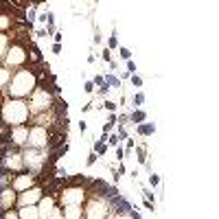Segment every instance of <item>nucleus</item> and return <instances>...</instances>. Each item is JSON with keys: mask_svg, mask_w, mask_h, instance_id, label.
I'll use <instances>...</instances> for the list:
<instances>
[{"mask_svg": "<svg viewBox=\"0 0 219 219\" xmlns=\"http://www.w3.org/2000/svg\"><path fill=\"white\" fill-rule=\"evenodd\" d=\"M64 138H66V134L50 130V132H48V136H46V145H48V149H55V147H59V145H64Z\"/></svg>", "mask_w": 219, "mask_h": 219, "instance_id": "f257e3e1", "label": "nucleus"}, {"mask_svg": "<svg viewBox=\"0 0 219 219\" xmlns=\"http://www.w3.org/2000/svg\"><path fill=\"white\" fill-rule=\"evenodd\" d=\"M66 110H68V105H66L61 99H57V101H55V112H57L59 116H66Z\"/></svg>", "mask_w": 219, "mask_h": 219, "instance_id": "f03ea898", "label": "nucleus"}, {"mask_svg": "<svg viewBox=\"0 0 219 219\" xmlns=\"http://www.w3.org/2000/svg\"><path fill=\"white\" fill-rule=\"evenodd\" d=\"M154 132H156L154 125H138V134H145V136H147V134H154Z\"/></svg>", "mask_w": 219, "mask_h": 219, "instance_id": "7ed1b4c3", "label": "nucleus"}, {"mask_svg": "<svg viewBox=\"0 0 219 219\" xmlns=\"http://www.w3.org/2000/svg\"><path fill=\"white\" fill-rule=\"evenodd\" d=\"M132 121H134V123L145 121V112H134V114H132Z\"/></svg>", "mask_w": 219, "mask_h": 219, "instance_id": "20e7f679", "label": "nucleus"}, {"mask_svg": "<svg viewBox=\"0 0 219 219\" xmlns=\"http://www.w3.org/2000/svg\"><path fill=\"white\" fill-rule=\"evenodd\" d=\"M99 86H101V88H99V92H101V94H108V90H110V86H108V83H105V79L101 81Z\"/></svg>", "mask_w": 219, "mask_h": 219, "instance_id": "39448f33", "label": "nucleus"}, {"mask_svg": "<svg viewBox=\"0 0 219 219\" xmlns=\"http://www.w3.org/2000/svg\"><path fill=\"white\" fill-rule=\"evenodd\" d=\"M143 101H145V94H134V105H140V103H143Z\"/></svg>", "mask_w": 219, "mask_h": 219, "instance_id": "423d86ee", "label": "nucleus"}, {"mask_svg": "<svg viewBox=\"0 0 219 219\" xmlns=\"http://www.w3.org/2000/svg\"><path fill=\"white\" fill-rule=\"evenodd\" d=\"M94 151H97V154H105V145L103 143H94Z\"/></svg>", "mask_w": 219, "mask_h": 219, "instance_id": "0eeeda50", "label": "nucleus"}, {"mask_svg": "<svg viewBox=\"0 0 219 219\" xmlns=\"http://www.w3.org/2000/svg\"><path fill=\"white\" fill-rule=\"evenodd\" d=\"M132 83H134L136 88H140V86H143V79H140V77H136V75H132Z\"/></svg>", "mask_w": 219, "mask_h": 219, "instance_id": "6e6552de", "label": "nucleus"}, {"mask_svg": "<svg viewBox=\"0 0 219 219\" xmlns=\"http://www.w3.org/2000/svg\"><path fill=\"white\" fill-rule=\"evenodd\" d=\"M127 72H130V75L136 72V64H134V61H127Z\"/></svg>", "mask_w": 219, "mask_h": 219, "instance_id": "1a4fd4ad", "label": "nucleus"}, {"mask_svg": "<svg viewBox=\"0 0 219 219\" xmlns=\"http://www.w3.org/2000/svg\"><path fill=\"white\" fill-rule=\"evenodd\" d=\"M105 83H108V86H119V79H116V77H108Z\"/></svg>", "mask_w": 219, "mask_h": 219, "instance_id": "9d476101", "label": "nucleus"}, {"mask_svg": "<svg viewBox=\"0 0 219 219\" xmlns=\"http://www.w3.org/2000/svg\"><path fill=\"white\" fill-rule=\"evenodd\" d=\"M97 158H99V154L94 151V154H90V158H88V164H94L97 162Z\"/></svg>", "mask_w": 219, "mask_h": 219, "instance_id": "9b49d317", "label": "nucleus"}, {"mask_svg": "<svg viewBox=\"0 0 219 219\" xmlns=\"http://www.w3.org/2000/svg\"><path fill=\"white\" fill-rule=\"evenodd\" d=\"M158 182H160V178H158V175H149V184H151V186H156Z\"/></svg>", "mask_w": 219, "mask_h": 219, "instance_id": "f8f14e48", "label": "nucleus"}, {"mask_svg": "<svg viewBox=\"0 0 219 219\" xmlns=\"http://www.w3.org/2000/svg\"><path fill=\"white\" fill-rule=\"evenodd\" d=\"M130 50H127V48H121V57H125V59H130Z\"/></svg>", "mask_w": 219, "mask_h": 219, "instance_id": "ddd939ff", "label": "nucleus"}, {"mask_svg": "<svg viewBox=\"0 0 219 219\" xmlns=\"http://www.w3.org/2000/svg\"><path fill=\"white\" fill-rule=\"evenodd\" d=\"M92 90H94V83L88 81V83H86V92H92Z\"/></svg>", "mask_w": 219, "mask_h": 219, "instance_id": "4468645a", "label": "nucleus"}, {"mask_svg": "<svg viewBox=\"0 0 219 219\" xmlns=\"http://www.w3.org/2000/svg\"><path fill=\"white\" fill-rule=\"evenodd\" d=\"M116 44H119V40H116V37H114V35H112V37H110V46H112V48H114V46H116Z\"/></svg>", "mask_w": 219, "mask_h": 219, "instance_id": "2eb2a0df", "label": "nucleus"}, {"mask_svg": "<svg viewBox=\"0 0 219 219\" xmlns=\"http://www.w3.org/2000/svg\"><path fill=\"white\" fill-rule=\"evenodd\" d=\"M105 108H108V110H112V112H114V110H116V105H114V103H112V101H108V103H105Z\"/></svg>", "mask_w": 219, "mask_h": 219, "instance_id": "dca6fc26", "label": "nucleus"}, {"mask_svg": "<svg viewBox=\"0 0 219 219\" xmlns=\"http://www.w3.org/2000/svg\"><path fill=\"white\" fill-rule=\"evenodd\" d=\"M110 145H119V136H112L110 138Z\"/></svg>", "mask_w": 219, "mask_h": 219, "instance_id": "f3484780", "label": "nucleus"}, {"mask_svg": "<svg viewBox=\"0 0 219 219\" xmlns=\"http://www.w3.org/2000/svg\"><path fill=\"white\" fill-rule=\"evenodd\" d=\"M130 217H136V219H138V217H140V212H138V210H134V208H132V212H130Z\"/></svg>", "mask_w": 219, "mask_h": 219, "instance_id": "a211bd4d", "label": "nucleus"}]
</instances>
